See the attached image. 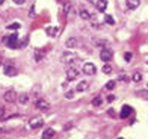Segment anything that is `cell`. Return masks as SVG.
<instances>
[{
    "label": "cell",
    "instance_id": "obj_1",
    "mask_svg": "<svg viewBox=\"0 0 148 139\" xmlns=\"http://www.w3.org/2000/svg\"><path fill=\"white\" fill-rule=\"evenodd\" d=\"M5 44L8 45L9 49H17L18 47V35L17 34H12V35H9V36H6L5 38Z\"/></svg>",
    "mask_w": 148,
    "mask_h": 139
},
{
    "label": "cell",
    "instance_id": "obj_2",
    "mask_svg": "<svg viewBox=\"0 0 148 139\" xmlns=\"http://www.w3.org/2000/svg\"><path fill=\"white\" fill-rule=\"evenodd\" d=\"M77 59V55L76 53H70V51H66V53H64L62 55V58H60V61H62L64 64H66V65H71L74 61Z\"/></svg>",
    "mask_w": 148,
    "mask_h": 139
},
{
    "label": "cell",
    "instance_id": "obj_3",
    "mask_svg": "<svg viewBox=\"0 0 148 139\" xmlns=\"http://www.w3.org/2000/svg\"><path fill=\"white\" fill-rule=\"evenodd\" d=\"M44 124V120L41 116H35V118H30V121H29V127L30 129H33V130H36V129H39L41 125Z\"/></svg>",
    "mask_w": 148,
    "mask_h": 139
},
{
    "label": "cell",
    "instance_id": "obj_4",
    "mask_svg": "<svg viewBox=\"0 0 148 139\" xmlns=\"http://www.w3.org/2000/svg\"><path fill=\"white\" fill-rule=\"evenodd\" d=\"M83 73L86 76H94L97 73V68H95V65H94L92 62H86L83 65Z\"/></svg>",
    "mask_w": 148,
    "mask_h": 139
},
{
    "label": "cell",
    "instance_id": "obj_5",
    "mask_svg": "<svg viewBox=\"0 0 148 139\" xmlns=\"http://www.w3.org/2000/svg\"><path fill=\"white\" fill-rule=\"evenodd\" d=\"M77 76H79V70L76 67H70L68 70H66V80H68V82L76 80Z\"/></svg>",
    "mask_w": 148,
    "mask_h": 139
},
{
    "label": "cell",
    "instance_id": "obj_6",
    "mask_svg": "<svg viewBox=\"0 0 148 139\" xmlns=\"http://www.w3.org/2000/svg\"><path fill=\"white\" fill-rule=\"evenodd\" d=\"M112 58H113V53H112L109 49H103L101 51H100V59H101L103 62H109V61H112Z\"/></svg>",
    "mask_w": 148,
    "mask_h": 139
},
{
    "label": "cell",
    "instance_id": "obj_7",
    "mask_svg": "<svg viewBox=\"0 0 148 139\" xmlns=\"http://www.w3.org/2000/svg\"><path fill=\"white\" fill-rule=\"evenodd\" d=\"M133 114V108L129 104H124L123 109H121V114H119V118H123V120H125V118H129L130 115Z\"/></svg>",
    "mask_w": 148,
    "mask_h": 139
},
{
    "label": "cell",
    "instance_id": "obj_8",
    "mask_svg": "<svg viewBox=\"0 0 148 139\" xmlns=\"http://www.w3.org/2000/svg\"><path fill=\"white\" fill-rule=\"evenodd\" d=\"M3 73L8 77H14V76L18 74V70L15 67H12V65H5V67H3Z\"/></svg>",
    "mask_w": 148,
    "mask_h": 139
},
{
    "label": "cell",
    "instance_id": "obj_9",
    "mask_svg": "<svg viewBox=\"0 0 148 139\" xmlns=\"http://www.w3.org/2000/svg\"><path fill=\"white\" fill-rule=\"evenodd\" d=\"M3 98H5V101H8V103H15V100L18 98V95L15 94V91H6L5 95H3Z\"/></svg>",
    "mask_w": 148,
    "mask_h": 139
},
{
    "label": "cell",
    "instance_id": "obj_10",
    "mask_svg": "<svg viewBox=\"0 0 148 139\" xmlns=\"http://www.w3.org/2000/svg\"><path fill=\"white\" fill-rule=\"evenodd\" d=\"M36 108L39 110H49L50 109V103L47 101V100H42V98H41V100L36 101Z\"/></svg>",
    "mask_w": 148,
    "mask_h": 139
},
{
    "label": "cell",
    "instance_id": "obj_11",
    "mask_svg": "<svg viewBox=\"0 0 148 139\" xmlns=\"http://www.w3.org/2000/svg\"><path fill=\"white\" fill-rule=\"evenodd\" d=\"M55 136H56V131H55V130H53V129H47L44 133H42L41 138H42V139H53Z\"/></svg>",
    "mask_w": 148,
    "mask_h": 139
},
{
    "label": "cell",
    "instance_id": "obj_12",
    "mask_svg": "<svg viewBox=\"0 0 148 139\" xmlns=\"http://www.w3.org/2000/svg\"><path fill=\"white\" fill-rule=\"evenodd\" d=\"M125 5H127V8H129V9H136L138 6L140 5V0H127Z\"/></svg>",
    "mask_w": 148,
    "mask_h": 139
},
{
    "label": "cell",
    "instance_id": "obj_13",
    "mask_svg": "<svg viewBox=\"0 0 148 139\" xmlns=\"http://www.w3.org/2000/svg\"><path fill=\"white\" fill-rule=\"evenodd\" d=\"M95 5H97V9H98L100 12H104L106 8H107V2H106V0H98Z\"/></svg>",
    "mask_w": 148,
    "mask_h": 139
},
{
    "label": "cell",
    "instance_id": "obj_14",
    "mask_svg": "<svg viewBox=\"0 0 148 139\" xmlns=\"http://www.w3.org/2000/svg\"><path fill=\"white\" fill-rule=\"evenodd\" d=\"M86 88H88V82L82 80V82H79V85L76 86V91H77V92H83Z\"/></svg>",
    "mask_w": 148,
    "mask_h": 139
},
{
    "label": "cell",
    "instance_id": "obj_15",
    "mask_svg": "<svg viewBox=\"0 0 148 139\" xmlns=\"http://www.w3.org/2000/svg\"><path fill=\"white\" fill-rule=\"evenodd\" d=\"M91 104H92V106H95V108H98V106H101V104H103V98L100 97V95L94 97V98H92V101H91Z\"/></svg>",
    "mask_w": 148,
    "mask_h": 139
},
{
    "label": "cell",
    "instance_id": "obj_16",
    "mask_svg": "<svg viewBox=\"0 0 148 139\" xmlns=\"http://www.w3.org/2000/svg\"><path fill=\"white\" fill-rule=\"evenodd\" d=\"M17 100H18L20 103H21V104H26V103L29 101V95H27V94H21V95H18Z\"/></svg>",
    "mask_w": 148,
    "mask_h": 139
},
{
    "label": "cell",
    "instance_id": "obj_17",
    "mask_svg": "<svg viewBox=\"0 0 148 139\" xmlns=\"http://www.w3.org/2000/svg\"><path fill=\"white\" fill-rule=\"evenodd\" d=\"M115 85H116V82L115 80H109L106 85H104V89H107V91H112L113 88H115Z\"/></svg>",
    "mask_w": 148,
    "mask_h": 139
},
{
    "label": "cell",
    "instance_id": "obj_18",
    "mask_svg": "<svg viewBox=\"0 0 148 139\" xmlns=\"http://www.w3.org/2000/svg\"><path fill=\"white\" fill-rule=\"evenodd\" d=\"M104 21L109 24V26H113V24H115V18H113L112 15H106L104 17Z\"/></svg>",
    "mask_w": 148,
    "mask_h": 139
},
{
    "label": "cell",
    "instance_id": "obj_19",
    "mask_svg": "<svg viewBox=\"0 0 148 139\" xmlns=\"http://www.w3.org/2000/svg\"><path fill=\"white\" fill-rule=\"evenodd\" d=\"M47 35L56 36V35H58V27H49V29H47Z\"/></svg>",
    "mask_w": 148,
    "mask_h": 139
},
{
    "label": "cell",
    "instance_id": "obj_20",
    "mask_svg": "<svg viewBox=\"0 0 148 139\" xmlns=\"http://www.w3.org/2000/svg\"><path fill=\"white\" fill-rule=\"evenodd\" d=\"M76 45H77V39L70 38L68 41H66V47H76Z\"/></svg>",
    "mask_w": 148,
    "mask_h": 139
},
{
    "label": "cell",
    "instance_id": "obj_21",
    "mask_svg": "<svg viewBox=\"0 0 148 139\" xmlns=\"http://www.w3.org/2000/svg\"><path fill=\"white\" fill-rule=\"evenodd\" d=\"M132 79H133V82H140L142 80V74H140V73H134Z\"/></svg>",
    "mask_w": 148,
    "mask_h": 139
},
{
    "label": "cell",
    "instance_id": "obj_22",
    "mask_svg": "<svg viewBox=\"0 0 148 139\" xmlns=\"http://www.w3.org/2000/svg\"><path fill=\"white\" fill-rule=\"evenodd\" d=\"M80 17H82L83 20H88L91 15H89V12L88 11H85V9H82V11H80Z\"/></svg>",
    "mask_w": 148,
    "mask_h": 139
},
{
    "label": "cell",
    "instance_id": "obj_23",
    "mask_svg": "<svg viewBox=\"0 0 148 139\" xmlns=\"http://www.w3.org/2000/svg\"><path fill=\"white\" fill-rule=\"evenodd\" d=\"M6 29H9V30H17V29H20V23H12V24H9Z\"/></svg>",
    "mask_w": 148,
    "mask_h": 139
},
{
    "label": "cell",
    "instance_id": "obj_24",
    "mask_svg": "<svg viewBox=\"0 0 148 139\" xmlns=\"http://www.w3.org/2000/svg\"><path fill=\"white\" fill-rule=\"evenodd\" d=\"M136 97H144V98H148V89H147V91H139V92H136Z\"/></svg>",
    "mask_w": 148,
    "mask_h": 139
},
{
    "label": "cell",
    "instance_id": "obj_25",
    "mask_svg": "<svg viewBox=\"0 0 148 139\" xmlns=\"http://www.w3.org/2000/svg\"><path fill=\"white\" fill-rule=\"evenodd\" d=\"M112 71V65H104V67H103V73H106V74H109V73Z\"/></svg>",
    "mask_w": 148,
    "mask_h": 139
},
{
    "label": "cell",
    "instance_id": "obj_26",
    "mask_svg": "<svg viewBox=\"0 0 148 139\" xmlns=\"http://www.w3.org/2000/svg\"><path fill=\"white\" fill-rule=\"evenodd\" d=\"M107 115L112 116V118H116V112L113 110V109H109V110H107Z\"/></svg>",
    "mask_w": 148,
    "mask_h": 139
},
{
    "label": "cell",
    "instance_id": "obj_27",
    "mask_svg": "<svg viewBox=\"0 0 148 139\" xmlns=\"http://www.w3.org/2000/svg\"><path fill=\"white\" fill-rule=\"evenodd\" d=\"M118 80H119V82H129V77H127L125 74H124V76H123V74H121V76L118 77Z\"/></svg>",
    "mask_w": 148,
    "mask_h": 139
},
{
    "label": "cell",
    "instance_id": "obj_28",
    "mask_svg": "<svg viewBox=\"0 0 148 139\" xmlns=\"http://www.w3.org/2000/svg\"><path fill=\"white\" fill-rule=\"evenodd\" d=\"M124 59H125L127 62H129V61H132V53H130V51H127L125 55H124Z\"/></svg>",
    "mask_w": 148,
    "mask_h": 139
},
{
    "label": "cell",
    "instance_id": "obj_29",
    "mask_svg": "<svg viewBox=\"0 0 148 139\" xmlns=\"http://www.w3.org/2000/svg\"><path fill=\"white\" fill-rule=\"evenodd\" d=\"M65 97H66V98H73V97H74V91H68V92L65 94Z\"/></svg>",
    "mask_w": 148,
    "mask_h": 139
},
{
    "label": "cell",
    "instance_id": "obj_30",
    "mask_svg": "<svg viewBox=\"0 0 148 139\" xmlns=\"http://www.w3.org/2000/svg\"><path fill=\"white\" fill-rule=\"evenodd\" d=\"M42 51H36V55H35V61H39V59L42 58V55H41Z\"/></svg>",
    "mask_w": 148,
    "mask_h": 139
},
{
    "label": "cell",
    "instance_id": "obj_31",
    "mask_svg": "<svg viewBox=\"0 0 148 139\" xmlns=\"http://www.w3.org/2000/svg\"><path fill=\"white\" fill-rule=\"evenodd\" d=\"M3 118H5V109L0 106V120H3Z\"/></svg>",
    "mask_w": 148,
    "mask_h": 139
},
{
    "label": "cell",
    "instance_id": "obj_32",
    "mask_svg": "<svg viewBox=\"0 0 148 139\" xmlns=\"http://www.w3.org/2000/svg\"><path fill=\"white\" fill-rule=\"evenodd\" d=\"M12 2H14L15 5H23V3L26 2V0H12Z\"/></svg>",
    "mask_w": 148,
    "mask_h": 139
},
{
    "label": "cell",
    "instance_id": "obj_33",
    "mask_svg": "<svg viewBox=\"0 0 148 139\" xmlns=\"http://www.w3.org/2000/svg\"><path fill=\"white\" fill-rule=\"evenodd\" d=\"M113 100H115V97H113V95H109V97H107V101H113Z\"/></svg>",
    "mask_w": 148,
    "mask_h": 139
},
{
    "label": "cell",
    "instance_id": "obj_34",
    "mask_svg": "<svg viewBox=\"0 0 148 139\" xmlns=\"http://www.w3.org/2000/svg\"><path fill=\"white\" fill-rule=\"evenodd\" d=\"M3 2H5V0H0V5H3Z\"/></svg>",
    "mask_w": 148,
    "mask_h": 139
},
{
    "label": "cell",
    "instance_id": "obj_35",
    "mask_svg": "<svg viewBox=\"0 0 148 139\" xmlns=\"http://www.w3.org/2000/svg\"><path fill=\"white\" fill-rule=\"evenodd\" d=\"M3 133V129H0V135H2Z\"/></svg>",
    "mask_w": 148,
    "mask_h": 139
},
{
    "label": "cell",
    "instance_id": "obj_36",
    "mask_svg": "<svg viewBox=\"0 0 148 139\" xmlns=\"http://www.w3.org/2000/svg\"><path fill=\"white\" fill-rule=\"evenodd\" d=\"M119 139H123V138H119Z\"/></svg>",
    "mask_w": 148,
    "mask_h": 139
}]
</instances>
